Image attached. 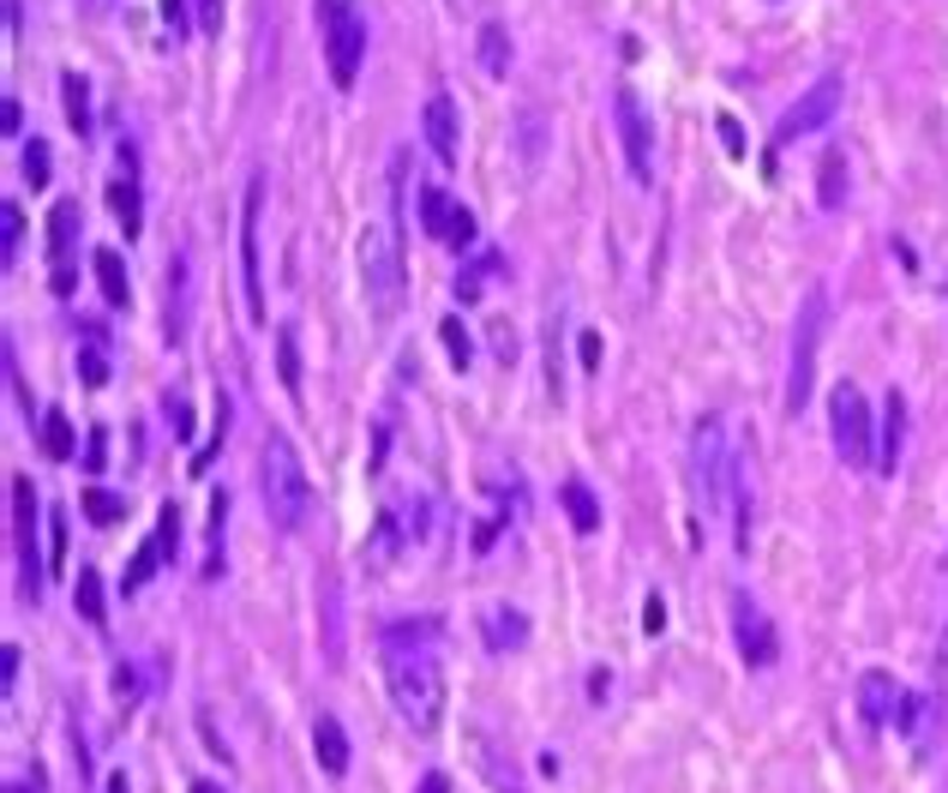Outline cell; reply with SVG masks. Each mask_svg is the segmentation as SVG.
Segmentation results:
<instances>
[{
  "label": "cell",
  "mask_w": 948,
  "mask_h": 793,
  "mask_svg": "<svg viewBox=\"0 0 948 793\" xmlns=\"http://www.w3.org/2000/svg\"><path fill=\"white\" fill-rule=\"evenodd\" d=\"M37 445H42V458H54V463H72V451H79V439H72V421H67V409H42V415H37Z\"/></svg>",
  "instance_id": "obj_23"
},
{
  "label": "cell",
  "mask_w": 948,
  "mask_h": 793,
  "mask_svg": "<svg viewBox=\"0 0 948 793\" xmlns=\"http://www.w3.org/2000/svg\"><path fill=\"white\" fill-rule=\"evenodd\" d=\"M19 24H24V7H19V0H7V31L19 37Z\"/></svg>",
  "instance_id": "obj_57"
},
{
  "label": "cell",
  "mask_w": 948,
  "mask_h": 793,
  "mask_svg": "<svg viewBox=\"0 0 948 793\" xmlns=\"http://www.w3.org/2000/svg\"><path fill=\"white\" fill-rule=\"evenodd\" d=\"M24 127V109H19V97H7L0 102V132H19Z\"/></svg>",
  "instance_id": "obj_50"
},
{
  "label": "cell",
  "mask_w": 948,
  "mask_h": 793,
  "mask_svg": "<svg viewBox=\"0 0 948 793\" xmlns=\"http://www.w3.org/2000/svg\"><path fill=\"white\" fill-rule=\"evenodd\" d=\"M67 565V518L61 511H49V571Z\"/></svg>",
  "instance_id": "obj_43"
},
{
  "label": "cell",
  "mask_w": 948,
  "mask_h": 793,
  "mask_svg": "<svg viewBox=\"0 0 948 793\" xmlns=\"http://www.w3.org/2000/svg\"><path fill=\"white\" fill-rule=\"evenodd\" d=\"M361 289H366V313L379 325H391L403 313V241L391 223H373L361 234Z\"/></svg>",
  "instance_id": "obj_4"
},
{
  "label": "cell",
  "mask_w": 948,
  "mask_h": 793,
  "mask_svg": "<svg viewBox=\"0 0 948 793\" xmlns=\"http://www.w3.org/2000/svg\"><path fill=\"white\" fill-rule=\"evenodd\" d=\"M576 355H583L588 373H601V337H595V331H583V337H576Z\"/></svg>",
  "instance_id": "obj_46"
},
{
  "label": "cell",
  "mask_w": 948,
  "mask_h": 793,
  "mask_svg": "<svg viewBox=\"0 0 948 793\" xmlns=\"http://www.w3.org/2000/svg\"><path fill=\"white\" fill-rule=\"evenodd\" d=\"M438 343L451 349V367H456V373H463V367L474 361V337L463 331V319H456V313H451V319H438Z\"/></svg>",
  "instance_id": "obj_35"
},
{
  "label": "cell",
  "mask_w": 948,
  "mask_h": 793,
  "mask_svg": "<svg viewBox=\"0 0 948 793\" xmlns=\"http://www.w3.org/2000/svg\"><path fill=\"white\" fill-rule=\"evenodd\" d=\"M319 37H324L331 84L349 91V84L361 79V61H366V12H361V0H319Z\"/></svg>",
  "instance_id": "obj_6"
},
{
  "label": "cell",
  "mask_w": 948,
  "mask_h": 793,
  "mask_svg": "<svg viewBox=\"0 0 948 793\" xmlns=\"http://www.w3.org/2000/svg\"><path fill=\"white\" fill-rule=\"evenodd\" d=\"M558 499H565V518H571L576 535H595V529H601V499H595V488L571 475L565 488H558Z\"/></svg>",
  "instance_id": "obj_24"
},
{
  "label": "cell",
  "mask_w": 948,
  "mask_h": 793,
  "mask_svg": "<svg viewBox=\"0 0 948 793\" xmlns=\"http://www.w3.org/2000/svg\"><path fill=\"white\" fill-rule=\"evenodd\" d=\"M313 752H319L324 775H349V733H343L336 715H319V722H313Z\"/></svg>",
  "instance_id": "obj_20"
},
{
  "label": "cell",
  "mask_w": 948,
  "mask_h": 793,
  "mask_svg": "<svg viewBox=\"0 0 948 793\" xmlns=\"http://www.w3.org/2000/svg\"><path fill=\"white\" fill-rule=\"evenodd\" d=\"M109 211H114V223L127 229V241L139 234V181L132 174H114L109 181Z\"/></svg>",
  "instance_id": "obj_30"
},
{
  "label": "cell",
  "mask_w": 948,
  "mask_h": 793,
  "mask_svg": "<svg viewBox=\"0 0 948 793\" xmlns=\"http://www.w3.org/2000/svg\"><path fill=\"white\" fill-rule=\"evenodd\" d=\"M828 289L817 283L798 307V325H793V361H787V415H805L810 409V391H817V355H823V337H828Z\"/></svg>",
  "instance_id": "obj_5"
},
{
  "label": "cell",
  "mask_w": 948,
  "mask_h": 793,
  "mask_svg": "<svg viewBox=\"0 0 948 793\" xmlns=\"http://www.w3.org/2000/svg\"><path fill=\"white\" fill-rule=\"evenodd\" d=\"M474 49H481V72H486V79H505V72H511V37H505V24H498V19L481 24V42H474Z\"/></svg>",
  "instance_id": "obj_27"
},
{
  "label": "cell",
  "mask_w": 948,
  "mask_h": 793,
  "mask_svg": "<svg viewBox=\"0 0 948 793\" xmlns=\"http://www.w3.org/2000/svg\"><path fill=\"white\" fill-rule=\"evenodd\" d=\"M91 271H97V289L109 307H127L132 301V283H127V259L114 253V247H102V253H91Z\"/></svg>",
  "instance_id": "obj_25"
},
{
  "label": "cell",
  "mask_w": 948,
  "mask_h": 793,
  "mask_svg": "<svg viewBox=\"0 0 948 793\" xmlns=\"http://www.w3.org/2000/svg\"><path fill=\"white\" fill-rule=\"evenodd\" d=\"M937 685H942V697H948V625H942V638H937Z\"/></svg>",
  "instance_id": "obj_53"
},
{
  "label": "cell",
  "mask_w": 948,
  "mask_h": 793,
  "mask_svg": "<svg viewBox=\"0 0 948 793\" xmlns=\"http://www.w3.org/2000/svg\"><path fill=\"white\" fill-rule=\"evenodd\" d=\"M19 174H24L31 187H49V174H54V151H49V139H31V144H24Z\"/></svg>",
  "instance_id": "obj_36"
},
{
  "label": "cell",
  "mask_w": 948,
  "mask_h": 793,
  "mask_svg": "<svg viewBox=\"0 0 948 793\" xmlns=\"http://www.w3.org/2000/svg\"><path fill=\"white\" fill-rule=\"evenodd\" d=\"M192 793H222L216 782H192Z\"/></svg>",
  "instance_id": "obj_59"
},
{
  "label": "cell",
  "mask_w": 948,
  "mask_h": 793,
  "mask_svg": "<svg viewBox=\"0 0 948 793\" xmlns=\"http://www.w3.org/2000/svg\"><path fill=\"white\" fill-rule=\"evenodd\" d=\"M259 488H264V518H271L276 529H306V518H313V481H306L301 451H294L283 433L264 439Z\"/></svg>",
  "instance_id": "obj_3"
},
{
  "label": "cell",
  "mask_w": 948,
  "mask_h": 793,
  "mask_svg": "<svg viewBox=\"0 0 948 793\" xmlns=\"http://www.w3.org/2000/svg\"><path fill=\"white\" fill-rule=\"evenodd\" d=\"M828 433H835V451L847 469H877V415H870L865 391L853 379L828 396Z\"/></svg>",
  "instance_id": "obj_7"
},
{
  "label": "cell",
  "mask_w": 948,
  "mask_h": 793,
  "mask_svg": "<svg viewBox=\"0 0 948 793\" xmlns=\"http://www.w3.org/2000/svg\"><path fill=\"white\" fill-rule=\"evenodd\" d=\"M7 793H31V787H19V782H12V787H7Z\"/></svg>",
  "instance_id": "obj_60"
},
{
  "label": "cell",
  "mask_w": 948,
  "mask_h": 793,
  "mask_svg": "<svg viewBox=\"0 0 948 793\" xmlns=\"http://www.w3.org/2000/svg\"><path fill=\"white\" fill-rule=\"evenodd\" d=\"M900 451H907V396L888 391L883 428H877V475H895V469H900Z\"/></svg>",
  "instance_id": "obj_18"
},
{
  "label": "cell",
  "mask_w": 948,
  "mask_h": 793,
  "mask_svg": "<svg viewBox=\"0 0 948 793\" xmlns=\"http://www.w3.org/2000/svg\"><path fill=\"white\" fill-rule=\"evenodd\" d=\"M61 102H67L72 132H91V84H84V72H61Z\"/></svg>",
  "instance_id": "obj_31"
},
{
  "label": "cell",
  "mask_w": 948,
  "mask_h": 793,
  "mask_svg": "<svg viewBox=\"0 0 948 793\" xmlns=\"http://www.w3.org/2000/svg\"><path fill=\"white\" fill-rule=\"evenodd\" d=\"M84 469H91V475L109 469V428H91V433H84Z\"/></svg>",
  "instance_id": "obj_42"
},
{
  "label": "cell",
  "mask_w": 948,
  "mask_h": 793,
  "mask_svg": "<svg viewBox=\"0 0 948 793\" xmlns=\"http://www.w3.org/2000/svg\"><path fill=\"white\" fill-rule=\"evenodd\" d=\"M79 373H84V385H102V379H109V355H102V343L79 349Z\"/></svg>",
  "instance_id": "obj_41"
},
{
  "label": "cell",
  "mask_w": 948,
  "mask_h": 793,
  "mask_svg": "<svg viewBox=\"0 0 948 793\" xmlns=\"http://www.w3.org/2000/svg\"><path fill=\"white\" fill-rule=\"evenodd\" d=\"M414 211H421V229L444 241V223H451L456 199H444V187H421V193H414Z\"/></svg>",
  "instance_id": "obj_33"
},
{
  "label": "cell",
  "mask_w": 948,
  "mask_h": 793,
  "mask_svg": "<svg viewBox=\"0 0 948 793\" xmlns=\"http://www.w3.org/2000/svg\"><path fill=\"white\" fill-rule=\"evenodd\" d=\"M72 608H79L91 625H109V601H102V571L97 565H79V578H72Z\"/></svg>",
  "instance_id": "obj_26"
},
{
  "label": "cell",
  "mask_w": 948,
  "mask_h": 793,
  "mask_svg": "<svg viewBox=\"0 0 948 793\" xmlns=\"http://www.w3.org/2000/svg\"><path fill=\"white\" fill-rule=\"evenodd\" d=\"M426 523H433V505L426 499H391V505L379 511L373 535H366V560L373 565H391L403 548H414V541L426 535Z\"/></svg>",
  "instance_id": "obj_9"
},
{
  "label": "cell",
  "mask_w": 948,
  "mask_h": 793,
  "mask_svg": "<svg viewBox=\"0 0 948 793\" xmlns=\"http://www.w3.org/2000/svg\"><path fill=\"white\" fill-rule=\"evenodd\" d=\"M498 271H505V253H481L468 271H456V295H463V301H481V283H486V277H498Z\"/></svg>",
  "instance_id": "obj_34"
},
{
  "label": "cell",
  "mask_w": 948,
  "mask_h": 793,
  "mask_svg": "<svg viewBox=\"0 0 948 793\" xmlns=\"http://www.w3.org/2000/svg\"><path fill=\"white\" fill-rule=\"evenodd\" d=\"M222 529H229V493H211V560H204V578L222 571Z\"/></svg>",
  "instance_id": "obj_39"
},
{
  "label": "cell",
  "mask_w": 948,
  "mask_h": 793,
  "mask_svg": "<svg viewBox=\"0 0 948 793\" xmlns=\"http://www.w3.org/2000/svg\"><path fill=\"white\" fill-rule=\"evenodd\" d=\"M907 697L912 692H900L895 673H883V667L858 673V715H865L870 727H900L907 722Z\"/></svg>",
  "instance_id": "obj_14"
},
{
  "label": "cell",
  "mask_w": 948,
  "mask_h": 793,
  "mask_svg": "<svg viewBox=\"0 0 948 793\" xmlns=\"http://www.w3.org/2000/svg\"><path fill=\"white\" fill-rule=\"evenodd\" d=\"M259 217H264V174L246 181V204H241V283H246V319L264 325V264H259Z\"/></svg>",
  "instance_id": "obj_11"
},
{
  "label": "cell",
  "mask_w": 948,
  "mask_h": 793,
  "mask_svg": "<svg viewBox=\"0 0 948 793\" xmlns=\"http://www.w3.org/2000/svg\"><path fill=\"white\" fill-rule=\"evenodd\" d=\"M114 692H121V710H132V703H139V673H132L127 661L114 667Z\"/></svg>",
  "instance_id": "obj_45"
},
{
  "label": "cell",
  "mask_w": 948,
  "mask_h": 793,
  "mask_svg": "<svg viewBox=\"0 0 948 793\" xmlns=\"http://www.w3.org/2000/svg\"><path fill=\"white\" fill-rule=\"evenodd\" d=\"M444 241H451L456 253H463V247L474 241V211H468V204H456V211H451V223H444Z\"/></svg>",
  "instance_id": "obj_40"
},
{
  "label": "cell",
  "mask_w": 948,
  "mask_h": 793,
  "mask_svg": "<svg viewBox=\"0 0 948 793\" xmlns=\"http://www.w3.org/2000/svg\"><path fill=\"white\" fill-rule=\"evenodd\" d=\"M720 139H727V151H733V157H745V132H738L733 114H720Z\"/></svg>",
  "instance_id": "obj_51"
},
{
  "label": "cell",
  "mask_w": 948,
  "mask_h": 793,
  "mask_svg": "<svg viewBox=\"0 0 948 793\" xmlns=\"http://www.w3.org/2000/svg\"><path fill=\"white\" fill-rule=\"evenodd\" d=\"M79 505H84V518H91V523H121V518H127V499L109 493V488H91V493L79 499Z\"/></svg>",
  "instance_id": "obj_37"
},
{
  "label": "cell",
  "mask_w": 948,
  "mask_h": 793,
  "mask_svg": "<svg viewBox=\"0 0 948 793\" xmlns=\"http://www.w3.org/2000/svg\"><path fill=\"white\" fill-rule=\"evenodd\" d=\"M588 692H595V703H606V692H613V680H606V673L595 667V673H588Z\"/></svg>",
  "instance_id": "obj_56"
},
{
  "label": "cell",
  "mask_w": 948,
  "mask_h": 793,
  "mask_svg": "<svg viewBox=\"0 0 948 793\" xmlns=\"http://www.w3.org/2000/svg\"><path fill=\"white\" fill-rule=\"evenodd\" d=\"M493 349H498L505 361H516V337H511V325H505V319H493Z\"/></svg>",
  "instance_id": "obj_49"
},
{
  "label": "cell",
  "mask_w": 948,
  "mask_h": 793,
  "mask_svg": "<svg viewBox=\"0 0 948 793\" xmlns=\"http://www.w3.org/2000/svg\"><path fill=\"white\" fill-rule=\"evenodd\" d=\"M414 793H451V775H444V770H433V775H421V787H414Z\"/></svg>",
  "instance_id": "obj_55"
},
{
  "label": "cell",
  "mask_w": 948,
  "mask_h": 793,
  "mask_svg": "<svg viewBox=\"0 0 948 793\" xmlns=\"http://www.w3.org/2000/svg\"><path fill=\"white\" fill-rule=\"evenodd\" d=\"M276 379L289 396H301V331L294 325H276Z\"/></svg>",
  "instance_id": "obj_29"
},
{
  "label": "cell",
  "mask_w": 948,
  "mask_h": 793,
  "mask_svg": "<svg viewBox=\"0 0 948 793\" xmlns=\"http://www.w3.org/2000/svg\"><path fill=\"white\" fill-rule=\"evenodd\" d=\"M733 638H738L745 667H775L780 661V631H775V620L763 613V601L750 590H733Z\"/></svg>",
  "instance_id": "obj_12"
},
{
  "label": "cell",
  "mask_w": 948,
  "mask_h": 793,
  "mask_svg": "<svg viewBox=\"0 0 948 793\" xmlns=\"http://www.w3.org/2000/svg\"><path fill=\"white\" fill-rule=\"evenodd\" d=\"M12 680H19V643H0V685L12 692Z\"/></svg>",
  "instance_id": "obj_47"
},
{
  "label": "cell",
  "mask_w": 948,
  "mask_h": 793,
  "mask_svg": "<svg viewBox=\"0 0 948 793\" xmlns=\"http://www.w3.org/2000/svg\"><path fill=\"white\" fill-rule=\"evenodd\" d=\"M102 793H132V787H127V775H109V787H102Z\"/></svg>",
  "instance_id": "obj_58"
},
{
  "label": "cell",
  "mask_w": 948,
  "mask_h": 793,
  "mask_svg": "<svg viewBox=\"0 0 948 793\" xmlns=\"http://www.w3.org/2000/svg\"><path fill=\"white\" fill-rule=\"evenodd\" d=\"M19 241H24V211H19V204H0V259H19Z\"/></svg>",
  "instance_id": "obj_38"
},
{
  "label": "cell",
  "mask_w": 948,
  "mask_h": 793,
  "mask_svg": "<svg viewBox=\"0 0 948 793\" xmlns=\"http://www.w3.org/2000/svg\"><path fill=\"white\" fill-rule=\"evenodd\" d=\"M613 114H618V139H625V169L636 187L655 181V121H648L643 97L631 91V84H618L613 91Z\"/></svg>",
  "instance_id": "obj_10"
},
{
  "label": "cell",
  "mask_w": 948,
  "mask_h": 793,
  "mask_svg": "<svg viewBox=\"0 0 948 793\" xmlns=\"http://www.w3.org/2000/svg\"><path fill=\"white\" fill-rule=\"evenodd\" d=\"M192 325V253H169V271H162V331L169 343H181Z\"/></svg>",
  "instance_id": "obj_15"
},
{
  "label": "cell",
  "mask_w": 948,
  "mask_h": 793,
  "mask_svg": "<svg viewBox=\"0 0 948 793\" xmlns=\"http://www.w3.org/2000/svg\"><path fill=\"white\" fill-rule=\"evenodd\" d=\"M643 625H648V631H660V625H666V608H660V595H648V608H643Z\"/></svg>",
  "instance_id": "obj_54"
},
{
  "label": "cell",
  "mask_w": 948,
  "mask_h": 793,
  "mask_svg": "<svg viewBox=\"0 0 948 793\" xmlns=\"http://www.w3.org/2000/svg\"><path fill=\"white\" fill-rule=\"evenodd\" d=\"M384 685H391L396 715L414 733H438L444 722V667L433 650H384Z\"/></svg>",
  "instance_id": "obj_1"
},
{
  "label": "cell",
  "mask_w": 948,
  "mask_h": 793,
  "mask_svg": "<svg viewBox=\"0 0 948 793\" xmlns=\"http://www.w3.org/2000/svg\"><path fill=\"white\" fill-rule=\"evenodd\" d=\"M421 132H426V144H433V157L444 169L456 163V151H463V121H456V102L444 97V91H433L426 97V109H421Z\"/></svg>",
  "instance_id": "obj_17"
},
{
  "label": "cell",
  "mask_w": 948,
  "mask_h": 793,
  "mask_svg": "<svg viewBox=\"0 0 948 793\" xmlns=\"http://www.w3.org/2000/svg\"><path fill=\"white\" fill-rule=\"evenodd\" d=\"M847 193H853V163H847V151H828L823 163H817V199H823V211H840Z\"/></svg>",
  "instance_id": "obj_22"
},
{
  "label": "cell",
  "mask_w": 948,
  "mask_h": 793,
  "mask_svg": "<svg viewBox=\"0 0 948 793\" xmlns=\"http://www.w3.org/2000/svg\"><path fill=\"white\" fill-rule=\"evenodd\" d=\"M72 247H79V199H61L49 211V264H54V295H72Z\"/></svg>",
  "instance_id": "obj_16"
},
{
  "label": "cell",
  "mask_w": 948,
  "mask_h": 793,
  "mask_svg": "<svg viewBox=\"0 0 948 793\" xmlns=\"http://www.w3.org/2000/svg\"><path fill=\"white\" fill-rule=\"evenodd\" d=\"M162 565H169V553H162V541L151 535V541H144V548H139V553H132V565H127V578H121V583H127V595H139L144 583H151L157 571H162Z\"/></svg>",
  "instance_id": "obj_32"
},
{
  "label": "cell",
  "mask_w": 948,
  "mask_h": 793,
  "mask_svg": "<svg viewBox=\"0 0 948 793\" xmlns=\"http://www.w3.org/2000/svg\"><path fill=\"white\" fill-rule=\"evenodd\" d=\"M733 488H738V445L727 439V421L703 415L690 428V493L703 505V518L733 511Z\"/></svg>",
  "instance_id": "obj_2"
},
{
  "label": "cell",
  "mask_w": 948,
  "mask_h": 793,
  "mask_svg": "<svg viewBox=\"0 0 948 793\" xmlns=\"http://www.w3.org/2000/svg\"><path fill=\"white\" fill-rule=\"evenodd\" d=\"M12 553H19V590H24V601H37L42 578H49V553L37 548V488L24 475H12Z\"/></svg>",
  "instance_id": "obj_8"
},
{
  "label": "cell",
  "mask_w": 948,
  "mask_h": 793,
  "mask_svg": "<svg viewBox=\"0 0 948 793\" xmlns=\"http://www.w3.org/2000/svg\"><path fill=\"white\" fill-rule=\"evenodd\" d=\"M438 631H444L438 613H421V620H391L379 631V643L384 650H426V643H438Z\"/></svg>",
  "instance_id": "obj_21"
},
{
  "label": "cell",
  "mask_w": 948,
  "mask_h": 793,
  "mask_svg": "<svg viewBox=\"0 0 948 793\" xmlns=\"http://www.w3.org/2000/svg\"><path fill=\"white\" fill-rule=\"evenodd\" d=\"M162 19H169V31L181 37L186 31V0H162Z\"/></svg>",
  "instance_id": "obj_52"
},
{
  "label": "cell",
  "mask_w": 948,
  "mask_h": 793,
  "mask_svg": "<svg viewBox=\"0 0 948 793\" xmlns=\"http://www.w3.org/2000/svg\"><path fill=\"white\" fill-rule=\"evenodd\" d=\"M835 114H840V72H823V79L810 84V91L798 97L787 114H780L775 144H793V139H805V132H823Z\"/></svg>",
  "instance_id": "obj_13"
},
{
  "label": "cell",
  "mask_w": 948,
  "mask_h": 793,
  "mask_svg": "<svg viewBox=\"0 0 948 793\" xmlns=\"http://www.w3.org/2000/svg\"><path fill=\"white\" fill-rule=\"evenodd\" d=\"M516 144H523V169L535 174L546 163V114L541 109H523V114H516Z\"/></svg>",
  "instance_id": "obj_28"
},
{
  "label": "cell",
  "mask_w": 948,
  "mask_h": 793,
  "mask_svg": "<svg viewBox=\"0 0 948 793\" xmlns=\"http://www.w3.org/2000/svg\"><path fill=\"white\" fill-rule=\"evenodd\" d=\"M481 638H486V650H493V655H516L528 643V613L498 601V608L481 613Z\"/></svg>",
  "instance_id": "obj_19"
},
{
  "label": "cell",
  "mask_w": 948,
  "mask_h": 793,
  "mask_svg": "<svg viewBox=\"0 0 948 793\" xmlns=\"http://www.w3.org/2000/svg\"><path fill=\"white\" fill-rule=\"evenodd\" d=\"M199 31H222V0H199Z\"/></svg>",
  "instance_id": "obj_48"
},
{
  "label": "cell",
  "mask_w": 948,
  "mask_h": 793,
  "mask_svg": "<svg viewBox=\"0 0 948 793\" xmlns=\"http://www.w3.org/2000/svg\"><path fill=\"white\" fill-rule=\"evenodd\" d=\"M162 415H169L174 439H192V409H186V396H169V403H162Z\"/></svg>",
  "instance_id": "obj_44"
}]
</instances>
